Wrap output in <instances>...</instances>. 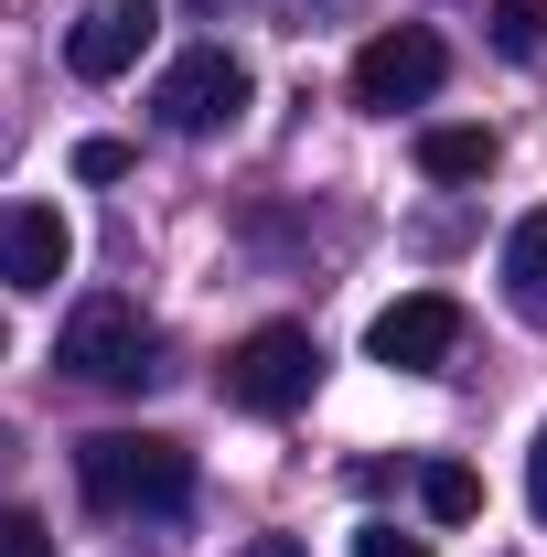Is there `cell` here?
Instances as JSON below:
<instances>
[{"mask_svg": "<svg viewBox=\"0 0 547 557\" xmlns=\"http://www.w3.org/2000/svg\"><path fill=\"white\" fill-rule=\"evenodd\" d=\"M247 557H312L301 536H247Z\"/></svg>", "mask_w": 547, "mask_h": 557, "instance_id": "e0dca14e", "label": "cell"}, {"mask_svg": "<svg viewBox=\"0 0 547 557\" xmlns=\"http://www.w3.org/2000/svg\"><path fill=\"white\" fill-rule=\"evenodd\" d=\"M150 108H161V129L215 139V129H236V119H247V65H236L226 44H194L183 65L150 86Z\"/></svg>", "mask_w": 547, "mask_h": 557, "instance_id": "277c9868", "label": "cell"}, {"mask_svg": "<svg viewBox=\"0 0 547 557\" xmlns=\"http://www.w3.org/2000/svg\"><path fill=\"white\" fill-rule=\"evenodd\" d=\"M418 172L429 183H483L494 172V129H418Z\"/></svg>", "mask_w": 547, "mask_h": 557, "instance_id": "30bf717a", "label": "cell"}, {"mask_svg": "<svg viewBox=\"0 0 547 557\" xmlns=\"http://www.w3.org/2000/svg\"><path fill=\"white\" fill-rule=\"evenodd\" d=\"M130 172V139H75V183H119Z\"/></svg>", "mask_w": 547, "mask_h": 557, "instance_id": "5bb4252c", "label": "cell"}, {"mask_svg": "<svg viewBox=\"0 0 547 557\" xmlns=\"http://www.w3.org/2000/svg\"><path fill=\"white\" fill-rule=\"evenodd\" d=\"M451 344H462V300H451V289H409V300H387V311L365 322V354L398 364V375L451 364Z\"/></svg>", "mask_w": 547, "mask_h": 557, "instance_id": "8992f818", "label": "cell"}, {"mask_svg": "<svg viewBox=\"0 0 547 557\" xmlns=\"http://www.w3.org/2000/svg\"><path fill=\"white\" fill-rule=\"evenodd\" d=\"M0 344H11V333H0Z\"/></svg>", "mask_w": 547, "mask_h": 557, "instance_id": "ac0fdd59", "label": "cell"}, {"mask_svg": "<svg viewBox=\"0 0 547 557\" xmlns=\"http://www.w3.org/2000/svg\"><path fill=\"white\" fill-rule=\"evenodd\" d=\"M526 504H537V525H547V429H537V461H526Z\"/></svg>", "mask_w": 547, "mask_h": 557, "instance_id": "2e32d148", "label": "cell"}, {"mask_svg": "<svg viewBox=\"0 0 547 557\" xmlns=\"http://www.w3.org/2000/svg\"><path fill=\"white\" fill-rule=\"evenodd\" d=\"M75 269V225L54 205H0V278L11 289H54Z\"/></svg>", "mask_w": 547, "mask_h": 557, "instance_id": "52a82bcc", "label": "cell"}, {"mask_svg": "<svg viewBox=\"0 0 547 557\" xmlns=\"http://www.w3.org/2000/svg\"><path fill=\"white\" fill-rule=\"evenodd\" d=\"M440 75H451L440 33L398 22V33H376V44L354 54V108H376V119H398V108H429V97H440Z\"/></svg>", "mask_w": 547, "mask_h": 557, "instance_id": "5b68a950", "label": "cell"}, {"mask_svg": "<svg viewBox=\"0 0 547 557\" xmlns=\"http://www.w3.org/2000/svg\"><path fill=\"white\" fill-rule=\"evenodd\" d=\"M75 483L97 515H183L194 504V450L161 429H97L75 450Z\"/></svg>", "mask_w": 547, "mask_h": 557, "instance_id": "6da1fadb", "label": "cell"}, {"mask_svg": "<svg viewBox=\"0 0 547 557\" xmlns=\"http://www.w3.org/2000/svg\"><path fill=\"white\" fill-rule=\"evenodd\" d=\"M150 22H161V0H108V11H86L65 44V65L86 75V86H108V75L139 65V44H150Z\"/></svg>", "mask_w": 547, "mask_h": 557, "instance_id": "ba28073f", "label": "cell"}, {"mask_svg": "<svg viewBox=\"0 0 547 557\" xmlns=\"http://www.w3.org/2000/svg\"><path fill=\"white\" fill-rule=\"evenodd\" d=\"M505 300H515V322L547 333V214H526V225L505 236Z\"/></svg>", "mask_w": 547, "mask_h": 557, "instance_id": "9c48e42d", "label": "cell"}, {"mask_svg": "<svg viewBox=\"0 0 547 557\" xmlns=\"http://www.w3.org/2000/svg\"><path fill=\"white\" fill-rule=\"evenodd\" d=\"M494 54L537 65V54H547V0H494Z\"/></svg>", "mask_w": 547, "mask_h": 557, "instance_id": "7c38bea8", "label": "cell"}, {"mask_svg": "<svg viewBox=\"0 0 547 557\" xmlns=\"http://www.w3.org/2000/svg\"><path fill=\"white\" fill-rule=\"evenodd\" d=\"M418 504H429V525H473V515H483V483L462 472V461H429V472H418Z\"/></svg>", "mask_w": 547, "mask_h": 557, "instance_id": "8fae6325", "label": "cell"}, {"mask_svg": "<svg viewBox=\"0 0 547 557\" xmlns=\"http://www.w3.org/2000/svg\"><path fill=\"white\" fill-rule=\"evenodd\" d=\"M54 364L86 375V386H139V375H150V322H139V300H75L65 333H54Z\"/></svg>", "mask_w": 547, "mask_h": 557, "instance_id": "3957f363", "label": "cell"}, {"mask_svg": "<svg viewBox=\"0 0 547 557\" xmlns=\"http://www.w3.org/2000/svg\"><path fill=\"white\" fill-rule=\"evenodd\" d=\"M0 557H54V536H44V515L0 504Z\"/></svg>", "mask_w": 547, "mask_h": 557, "instance_id": "4fadbf2b", "label": "cell"}, {"mask_svg": "<svg viewBox=\"0 0 547 557\" xmlns=\"http://www.w3.org/2000/svg\"><path fill=\"white\" fill-rule=\"evenodd\" d=\"M312 375H323V344L301 333V322H258L247 344L226 354V408H247V418H290L301 397H312Z\"/></svg>", "mask_w": 547, "mask_h": 557, "instance_id": "7a4b0ae2", "label": "cell"}, {"mask_svg": "<svg viewBox=\"0 0 547 557\" xmlns=\"http://www.w3.org/2000/svg\"><path fill=\"white\" fill-rule=\"evenodd\" d=\"M354 557H429V536H398V525H365Z\"/></svg>", "mask_w": 547, "mask_h": 557, "instance_id": "9a60e30c", "label": "cell"}]
</instances>
